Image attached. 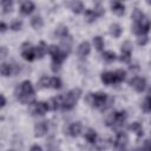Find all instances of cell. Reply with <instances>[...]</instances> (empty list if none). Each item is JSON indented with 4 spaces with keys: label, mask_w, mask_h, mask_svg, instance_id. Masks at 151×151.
Here are the masks:
<instances>
[{
    "label": "cell",
    "mask_w": 151,
    "mask_h": 151,
    "mask_svg": "<svg viewBox=\"0 0 151 151\" xmlns=\"http://www.w3.org/2000/svg\"><path fill=\"white\" fill-rule=\"evenodd\" d=\"M86 101L93 107H97V109H100V110H106L112 105L113 98L107 96L106 93H101V92L88 93L86 96Z\"/></svg>",
    "instance_id": "cell-1"
},
{
    "label": "cell",
    "mask_w": 151,
    "mask_h": 151,
    "mask_svg": "<svg viewBox=\"0 0 151 151\" xmlns=\"http://www.w3.org/2000/svg\"><path fill=\"white\" fill-rule=\"evenodd\" d=\"M80 96H81L80 88H73L70 92H67L65 96H63V107L61 109H64L66 111L72 110L74 107L76 103L78 101V99L80 98Z\"/></svg>",
    "instance_id": "cell-2"
},
{
    "label": "cell",
    "mask_w": 151,
    "mask_h": 151,
    "mask_svg": "<svg viewBox=\"0 0 151 151\" xmlns=\"http://www.w3.org/2000/svg\"><path fill=\"white\" fill-rule=\"evenodd\" d=\"M126 119V113L125 111H117V112H112L106 117V125L107 126H112V127H117V126H122L124 124Z\"/></svg>",
    "instance_id": "cell-3"
},
{
    "label": "cell",
    "mask_w": 151,
    "mask_h": 151,
    "mask_svg": "<svg viewBox=\"0 0 151 151\" xmlns=\"http://www.w3.org/2000/svg\"><path fill=\"white\" fill-rule=\"evenodd\" d=\"M150 26H151L150 20L144 17V18L142 19V21H139V22H137V24H133L132 31H133V33H136V34H138V35H146V33H147L149 29H150Z\"/></svg>",
    "instance_id": "cell-4"
},
{
    "label": "cell",
    "mask_w": 151,
    "mask_h": 151,
    "mask_svg": "<svg viewBox=\"0 0 151 151\" xmlns=\"http://www.w3.org/2000/svg\"><path fill=\"white\" fill-rule=\"evenodd\" d=\"M31 93H34V88H33V85H32V83L29 80L22 81L15 88V96H17V98H20L24 94H31Z\"/></svg>",
    "instance_id": "cell-5"
},
{
    "label": "cell",
    "mask_w": 151,
    "mask_h": 151,
    "mask_svg": "<svg viewBox=\"0 0 151 151\" xmlns=\"http://www.w3.org/2000/svg\"><path fill=\"white\" fill-rule=\"evenodd\" d=\"M21 55L25 60L27 61H32L35 58V52L34 48L32 47L31 42H24L21 46Z\"/></svg>",
    "instance_id": "cell-6"
},
{
    "label": "cell",
    "mask_w": 151,
    "mask_h": 151,
    "mask_svg": "<svg viewBox=\"0 0 151 151\" xmlns=\"http://www.w3.org/2000/svg\"><path fill=\"white\" fill-rule=\"evenodd\" d=\"M48 109V104L47 103H44V101H39V103H33L31 104V112L32 114H45L47 112Z\"/></svg>",
    "instance_id": "cell-7"
},
{
    "label": "cell",
    "mask_w": 151,
    "mask_h": 151,
    "mask_svg": "<svg viewBox=\"0 0 151 151\" xmlns=\"http://www.w3.org/2000/svg\"><path fill=\"white\" fill-rule=\"evenodd\" d=\"M129 84H130L137 92H143V91L145 90V87H146V81H145V79L142 78V77H133V78L129 81Z\"/></svg>",
    "instance_id": "cell-8"
},
{
    "label": "cell",
    "mask_w": 151,
    "mask_h": 151,
    "mask_svg": "<svg viewBox=\"0 0 151 151\" xmlns=\"http://www.w3.org/2000/svg\"><path fill=\"white\" fill-rule=\"evenodd\" d=\"M127 142H129L127 134L125 132H118L116 136V139H114V146L118 150H124L125 146L127 145Z\"/></svg>",
    "instance_id": "cell-9"
},
{
    "label": "cell",
    "mask_w": 151,
    "mask_h": 151,
    "mask_svg": "<svg viewBox=\"0 0 151 151\" xmlns=\"http://www.w3.org/2000/svg\"><path fill=\"white\" fill-rule=\"evenodd\" d=\"M48 109L50 110H58L63 107V96H58V97H53L48 100Z\"/></svg>",
    "instance_id": "cell-10"
},
{
    "label": "cell",
    "mask_w": 151,
    "mask_h": 151,
    "mask_svg": "<svg viewBox=\"0 0 151 151\" xmlns=\"http://www.w3.org/2000/svg\"><path fill=\"white\" fill-rule=\"evenodd\" d=\"M47 129H48V126H47V123L46 122L38 123L35 125V127H34V134H35V137H42V136H45L46 132H47Z\"/></svg>",
    "instance_id": "cell-11"
},
{
    "label": "cell",
    "mask_w": 151,
    "mask_h": 151,
    "mask_svg": "<svg viewBox=\"0 0 151 151\" xmlns=\"http://www.w3.org/2000/svg\"><path fill=\"white\" fill-rule=\"evenodd\" d=\"M111 8H112V12L117 15H123L125 13V6H124V4L119 2V1H112Z\"/></svg>",
    "instance_id": "cell-12"
},
{
    "label": "cell",
    "mask_w": 151,
    "mask_h": 151,
    "mask_svg": "<svg viewBox=\"0 0 151 151\" xmlns=\"http://www.w3.org/2000/svg\"><path fill=\"white\" fill-rule=\"evenodd\" d=\"M47 51H48V48H47L46 44H45L44 41H40V42L38 44V46H35V47H34L35 58H39V59H40V58H42Z\"/></svg>",
    "instance_id": "cell-13"
},
{
    "label": "cell",
    "mask_w": 151,
    "mask_h": 151,
    "mask_svg": "<svg viewBox=\"0 0 151 151\" xmlns=\"http://www.w3.org/2000/svg\"><path fill=\"white\" fill-rule=\"evenodd\" d=\"M33 11H34V4H33L32 1H24V2L21 4V6H20V12H21L22 14L28 15V14H31Z\"/></svg>",
    "instance_id": "cell-14"
},
{
    "label": "cell",
    "mask_w": 151,
    "mask_h": 151,
    "mask_svg": "<svg viewBox=\"0 0 151 151\" xmlns=\"http://www.w3.org/2000/svg\"><path fill=\"white\" fill-rule=\"evenodd\" d=\"M101 81L105 85H111V84H116V77H114V72H104L101 74Z\"/></svg>",
    "instance_id": "cell-15"
},
{
    "label": "cell",
    "mask_w": 151,
    "mask_h": 151,
    "mask_svg": "<svg viewBox=\"0 0 151 151\" xmlns=\"http://www.w3.org/2000/svg\"><path fill=\"white\" fill-rule=\"evenodd\" d=\"M90 51H91V46H90V44H88L87 41H83V42L79 45V47H78V54H79V57H81V58L86 57V55L90 53Z\"/></svg>",
    "instance_id": "cell-16"
},
{
    "label": "cell",
    "mask_w": 151,
    "mask_h": 151,
    "mask_svg": "<svg viewBox=\"0 0 151 151\" xmlns=\"http://www.w3.org/2000/svg\"><path fill=\"white\" fill-rule=\"evenodd\" d=\"M81 132V124L80 123H73L70 125L68 127V133L72 136V137H77L79 136Z\"/></svg>",
    "instance_id": "cell-17"
},
{
    "label": "cell",
    "mask_w": 151,
    "mask_h": 151,
    "mask_svg": "<svg viewBox=\"0 0 151 151\" xmlns=\"http://www.w3.org/2000/svg\"><path fill=\"white\" fill-rule=\"evenodd\" d=\"M54 34H55V37H58V38H60V39H65V38H67V34H68L67 27L64 26V25H60V26L55 29Z\"/></svg>",
    "instance_id": "cell-18"
},
{
    "label": "cell",
    "mask_w": 151,
    "mask_h": 151,
    "mask_svg": "<svg viewBox=\"0 0 151 151\" xmlns=\"http://www.w3.org/2000/svg\"><path fill=\"white\" fill-rule=\"evenodd\" d=\"M38 88H47V87H51V78L50 77H41L38 81Z\"/></svg>",
    "instance_id": "cell-19"
},
{
    "label": "cell",
    "mask_w": 151,
    "mask_h": 151,
    "mask_svg": "<svg viewBox=\"0 0 151 151\" xmlns=\"http://www.w3.org/2000/svg\"><path fill=\"white\" fill-rule=\"evenodd\" d=\"M70 7H71L72 12L76 13V14L81 13L83 9H84V6H83V4H81L80 1H73V2H71V4H70Z\"/></svg>",
    "instance_id": "cell-20"
},
{
    "label": "cell",
    "mask_w": 151,
    "mask_h": 151,
    "mask_svg": "<svg viewBox=\"0 0 151 151\" xmlns=\"http://www.w3.org/2000/svg\"><path fill=\"white\" fill-rule=\"evenodd\" d=\"M85 139L88 142V143H96V140H97V133H96V131L94 130H92V129H88L86 132H85Z\"/></svg>",
    "instance_id": "cell-21"
},
{
    "label": "cell",
    "mask_w": 151,
    "mask_h": 151,
    "mask_svg": "<svg viewBox=\"0 0 151 151\" xmlns=\"http://www.w3.org/2000/svg\"><path fill=\"white\" fill-rule=\"evenodd\" d=\"M129 129H130L132 132H134L137 136H143V127H142V125H140L139 123L134 122V123L130 124Z\"/></svg>",
    "instance_id": "cell-22"
},
{
    "label": "cell",
    "mask_w": 151,
    "mask_h": 151,
    "mask_svg": "<svg viewBox=\"0 0 151 151\" xmlns=\"http://www.w3.org/2000/svg\"><path fill=\"white\" fill-rule=\"evenodd\" d=\"M31 25H32V27H33V28L39 29V28H41V27H42L44 21H42V19H41V17L37 15V17H33V18H32V20H31Z\"/></svg>",
    "instance_id": "cell-23"
},
{
    "label": "cell",
    "mask_w": 151,
    "mask_h": 151,
    "mask_svg": "<svg viewBox=\"0 0 151 151\" xmlns=\"http://www.w3.org/2000/svg\"><path fill=\"white\" fill-rule=\"evenodd\" d=\"M110 33H111L114 38H118V37L122 34V27H120L118 24H113V25H111V27H110Z\"/></svg>",
    "instance_id": "cell-24"
},
{
    "label": "cell",
    "mask_w": 151,
    "mask_h": 151,
    "mask_svg": "<svg viewBox=\"0 0 151 151\" xmlns=\"http://www.w3.org/2000/svg\"><path fill=\"white\" fill-rule=\"evenodd\" d=\"M13 70V66H11L9 64H2L1 65V74L4 76V77H8V76H11L12 74V71Z\"/></svg>",
    "instance_id": "cell-25"
},
{
    "label": "cell",
    "mask_w": 151,
    "mask_h": 151,
    "mask_svg": "<svg viewBox=\"0 0 151 151\" xmlns=\"http://www.w3.org/2000/svg\"><path fill=\"white\" fill-rule=\"evenodd\" d=\"M143 18H144V14H143V12H142L140 9L136 8V9L132 12V19H133V22H134V24L142 21Z\"/></svg>",
    "instance_id": "cell-26"
},
{
    "label": "cell",
    "mask_w": 151,
    "mask_h": 151,
    "mask_svg": "<svg viewBox=\"0 0 151 151\" xmlns=\"http://www.w3.org/2000/svg\"><path fill=\"white\" fill-rule=\"evenodd\" d=\"M93 45H94V47L98 51H103V48H104V40H103V38L99 37V35L94 37L93 38Z\"/></svg>",
    "instance_id": "cell-27"
},
{
    "label": "cell",
    "mask_w": 151,
    "mask_h": 151,
    "mask_svg": "<svg viewBox=\"0 0 151 151\" xmlns=\"http://www.w3.org/2000/svg\"><path fill=\"white\" fill-rule=\"evenodd\" d=\"M114 77H116V84L117 83H122L126 78V72L124 70H117L114 72Z\"/></svg>",
    "instance_id": "cell-28"
},
{
    "label": "cell",
    "mask_w": 151,
    "mask_h": 151,
    "mask_svg": "<svg viewBox=\"0 0 151 151\" xmlns=\"http://www.w3.org/2000/svg\"><path fill=\"white\" fill-rule=\"evenodd\" d=\"M12 6H13V2L9 1V0H4L1 2V7H2V12L4 13H8L12 11Z\"/></svg>",
    "instance_id": "cell-29"
},
{
    "label": "cell",
    "mask_w": 151,
    "mask_h": 151,
    "mask_svg": "<svg viewBox=\"0 0 151 151\" xmlns=\"http://www.w3.org/2000/svg\"><path fill=\"white\" fill-rule=\"evenodd\" d=\"M96 18H97V14L93 12V9H86V11H85V19H86L88 22L94 21Z\"/></svg>",
    "instance_id": "cell-30"
},
{
    "label": "cell",
    "mask_w": 151,
    "mask_h": 151,
    "mask_svg": "<svg viewBox=\"0 0 151 151\" xmlns=\"http://www.w3.org/2000/svg\"><path fill=\"white\" fill-rule=\"evenodd\" d=\"M103 58H104L106 61H113V60H116L117 55H116V53L112 52V51H105V52L103 53Z\"/></svg>",
    "instance_id": "cell-31"
},
{
    "label": "cell",
    "mask_w": 151,
    "mask_h": 151,
    "mask_svg": "<svg viewBox=\"0 0 151 151\" xmlns=\"http://www.w3.org/2000/svg\"><path fill=\"white\" fill-rule=\"evenodd\" d=\"M142 106H143V110H144V111H146V112H150V111H151V91H150L147 98H146V99L144 100V103L142 104Z\"/></svg>",
    "instance_id": "cell-32"
},
{
    "label": "cell",
    "mask_w": 151,
    "mask_h": 151,
    "mask_svg": "<svg viewBox=\"0 0 151 151\" xmlns=\"http://www.w3.org/2000/svg\"><path fill=\"white\" fill-rule=\"evenodd\" d=\"M51 87H52V88H55V90L60 88V87H61V80H60V78H58V77H52V78H51Z\"/></svg>",
    "instance_id": "cell-33"
},
{
    "label": "cell",
    "mask_w": 151,
    "mask_h": 151,
    "mask_svg": "<svg viewBox=\"0 0 151 151\" xmlns=\"http://www.w3.org/2000/svg\"><path fill=\"white\" fill-rule=\"evenodd\" d=\"M132 51V45L130 41H125L123 45H122V52L124 53H131Z\"/></svg>",
    "instance_id": "cell-34"
},
{
    "label": "cell",
    "mask_w": 151,
    "mask_h": 151,
    "mask_svg": "<svg viewBox=\"0 0 151 151\" xmlns=\"http://www.w3.org/2000/svg\"><path fill=\"white\" fill-rule=\"evenodd\" d=\"M21 26H22V22H21L20 20H13L12 24H11V29H13V31H19V29L21 28Z\"/></svg>",
    "instance_id": "cell-35"
},
{
    "label": "cell",
    "mask_w": 151,
    "mask_h": 151,
    "mask_svg": "<svg viewBox=\"0 0 151 151\" xmlns=\"http://www.w3.org/2000/svg\"><path fill=\"white\" fill-rule=\"evenodd\" d=\"M147 41H149L147 35H138V38H137V42H138V45H140V46L146 45Z\"/></svg>",
    "instance_id": "cell-36"
},
{
    "label": "cell",
    "mask_w": 151,
    "mask_h": 151,
    "mask_svg": "<svg viewBox=\"0 0 151 151\" xmlns=\"http://www.w3.org/2000/svg\"><path fill=\"white\" fill-rule=\"evenodd\" d=\"M93 12L97 14V17H100V15H103V14H104V8L101 7V5H100V4H97V5L94 6Z\"/></svg>",
    "instance_id": "cell-37"
},
{
    "label": "cell",
    "mask_w": 151,
    "mask_h": 151,
    "mask_svg": "<svg viewBox=\"0 0 151 151\" xmlns=\"http://www.w3.org/2000/svg\"><path fill=\"white\" fill-rule=\"evenodd\" d=\"M119 59H120V61H123V63H129L130 59H131V53H124V52H122Z\"/></svg>",
    "instance_id": "cell-38"
},
{
    "label": "cell",
    "mask_w": 151,
    "mask_h": 151,
    "mask_svg": "<svg viewBox=\"0 0 151 151\" xmlns=\"http://www.w3.org/2000/svg\"><path fill=\"white\" fill-rule=\"evenodd\" d=\"M6 54H7V48H6L5 46H2V47H1V54H0V57H1V58H5Z\"/></svg>",
    "instance_id": "cell-39"
},
{
    "label": "cell",
    "mask_w": 151,
    "mask_h": 151,
    "mask_svg": "<svg viewBox=\"0 0 151 151\" xmlns=\"http://www.w3.org/2000/svg\"><path fill=\"white\" fill-rule=\"evenodd\" d=\"M6 29H7V25H6L4 21L0 22V31H1V32H5Z\"/></svg>",
    "instance_id": "cell-40"
},
{
    "label": "cell",
    "mask_w": 151,
    "mask_h": 151,
    "mask_svg": "<svg viewBox=\"0 0 151 151\" xmlns=\"http://www.w3.org/2000/svg\"><path fill=\"white\" fill-rule=\"evenodd\" d=\"M0 99H1V107H4V106L6 105V98H5V96L1 94V96H0Z\"/></svg>",
    "instance_id": "cell-41"
},
{
    "label": "cell",
    "mask_w": 151,
    "mask_h": 151,
    "mask_svg": "<svg viewBox=\"0 0 151 151\" xmlns=\"http://www.w3.org/2000/svg\"><path fill=\"white\" fill-rule=\"evenodd\" d=\"M31 151H42V150H41V147L39 145H33L31 147Z\"/></svg>",
    "instance_id": "cell-42"
},
{
    "label": "cell",
    "mask_w": 151,
    "mask_h": 151,
    "mask_svg": "<svg viewBox=\"0 0 151 151\" xmlns=\"http://www.w3.org/2000/svg\"><path fill=\"white\" fill-rule=\"evenodd\" d=\"M136 151H146V150H145L144 147H139V149H137Z\"/></svg>",
    "instance_id": "cell-43"
}]
</instances>
